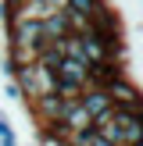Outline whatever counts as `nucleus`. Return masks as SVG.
Segmentation results:
<instances>
[{
  "instance_id": "obj_10",
  "label": "nucleus",
  "mask_w": 143,
  "mask_h": 146,
  "mask_svg": "<svg viewBox=\"0 0 143 146\" xmlns=\"http://www.w3.org/2000/svg\"><path fill=\"white\" fill-rule=\"evenodd\" d=\"M61 61H64V54H61V46H57V43H47V46L36 54V64H39V68H47V71H54V75H57V64H61Z\"/></svg>"
},
{
  "instance_id": "obj_8",
  "label": "nucleus",
  "mask_w": 143,
  "mask_h": 146,
  "mask_svg": "<svg viewBox=\"0 0 143 146\" xmlns=\"http://www.w3.org/2000/svg\"><path fill=\"white\" fill-rule=\"evenodd\" d=\"M86 75H90V64L68 61V57L57 64V78H61V82H68V86H79V89H86Z\"/></svg>"
},
{
  "instance_id": "obj_13",
  "label": "nucleus",
  "mask_w": 143,
  "mask_h": 146,
  "mask_svg": "<svg viewBox=\"0 0 143 146\" xmlns=\"http://www.w3.org/2000/svg\"><path fill=\"white\" fill-rule=\"evenodd\" d=\"M64 7H68L72 14H82V18H93V14L100 11V7H107L104 0H64Z\"/></svg>"
},
{
  "instance_id": "obj_12",
  "label": "nucleus",
  "mask_w": 143,
  "mask_h": 146,
  "mask_svg": "<svg viewBox=\"0 0 143 146\" xmlns=\"http://www.w3.org/2000/svg\"><path fill=\"white\" fill-rule=\"evenodd\" d=\"M57 11H61V7H57ZM47 14H54V7H50L47 0H29V4L18 11V18H32V21H43Z\"/></svg>"
},
{
  "instance_id": "obj_3",
  "label": "nucleus",
  "mask_w": 143,
  "mask_h": 146,
  "mask_svg": "<svg viewBox=\"0 0 143 146\" xmlns=\"http://www.w3.org/2000/svg\"><path fill=\"white\" fill-rule=\"evenodd\" d=\"M79 107H82V111L90 114L93 121L107 118V114L114 111V104H111V96H107V89H97V86H86V89H82V96H79Z\"/></svg>"
},
{
  "instance_id": "obj_21",
  "label": "nucleus",
  "mask_w": 143,
  "mask_h": 146,
  "mask_svg": "<svg viewBox=\"0 0 143 146\" xmlns=\"http://www.w3.org/2000/svg\"><path fill=\"white\" fill-rule=\"evenodd\" d=\"M140 143H143V125H140Z\"/></svg>"
},
{
  "instance_id": "obj_22",
  "label": "nucleus",
  "mask_w": 143,
  "mask_h": 146,
  "mask_svg": "<svg viewBox=\"0 0 143 146\" xmlns=\"http://www.w3.org/2000/svg\"><path fill=\"white\" fill-rule=\"evenodd\" d=\"M64 146H75V143H64Z\"/></svg>"
},
{
  "instance_id": "obj_2",
  "label": "nucleus",
  "mask_w": 143,
  "mask_h": 146,
  "mask_svg": "<svg viewBox=\"0 0 143 146\" xmlns=\"http://www.w3.org/2000/svg\"><path fill=\"white\" fill-rule=\"evenodd\" d=\"M107 96H111L114 107H122V111H132L136 118H143V93L136 89L132 82H129V75L114 78L111 86H107Z\"/></svg>"
},
{
  "instance_id": "obj_15",
  "label": "nucleus",
  "mask_w": 143,
  "mask_h": 146,
  "mask_svg": "<svg viewBox=\"0 0 143 146\" xmlns=\"http://www.w3.org/2000/svg\"><path fill=\"white\" fill-rule=\"evenodd\" d=\"M14 71H18V64H14L11 57L4 54V57H0V75H7V78H14Z\"/></svg>"
},
{
  "instance_id": "obj_17",
  "label": "nucleus",
  "mask_w": 143,
  "mask_h": 146,
  "mask_svg": "<svg viewBox=\"0 0 143 146\" xmlns=\"http://www.w3.org/2000/svg\"><path fill=\"white\" fill-rule=\"evenodd\" d=\"M11 135H14L11 121H7V114H0V139H11Z\"/></svg>"
},
{
  "instance_id": "obj_7",
  "label": "nucleus",
  "mask_w": 143,
  "mask_h": 146,
  "mask_svg": "<svg viewBox=\"0 0 143 146\" xmlns=\"http://www.w3.org/2000/svg\"><path fill=\"white\" fill-rule=\"evenodd\" d=\"M61 125L68 128L72 135H75V132H90V128H93V118H90V114H86V111H82L79 104H64V114H61Z\"/></svg>"
},
{
  "instance_id": "obj_1",
  "label": "nucleus",
  "mask_w": 143,
  "mask_h": 146,
  "mask_svg": "<svg viewBox=\"0 0 143 146\" xmlns=\"http://www.w3.org/2000/svg\"><path fill=\"white\" fill-rule=\"evenodd\" d=\"M4 29H7V46H18V50H25V54H32V61H36V54L47 46L43 25L32 21V18H14L11 25H4Z\"/></svg>"
},
{
  "instance_id": "obj_23",
  "label": "nucleus",
  "mask_w": 143,
  "mask_h": 146,
  "mask_svg": "<svg viewBox=\"0 0 143 146\" xmlns=\"http://www.w3.org/2000/svg\"><path fill=\"white\" fill-rule=\"evenodd\" d=\"M136 146H143V143H136Z\"/></svg>"
},
{
  "instance_id": "obj_4",
  "label": "nucleus",
  "mask_w": 143,
  "mask_h": 146,
  "mask_svg": "<svg viewBox=\"0 0 143 146\" xmlns=\"http://www.w3.org/2000/svg\"><path fill=\"white\" fill-rule=\"evenodd\" d=\"M32 114H36V121H39V125L61 121V114H64V100H61V96H54V93H47V96H36V100H32Z\"/></svg>"
},
{
  "instance_id": "obj_6",
  "label": "nucleus",
  "mask_w": 143,
  "mask_h": 146,
  "mask_svg": "<svg viewBox=\"0 0 143 146\" xmlns=\"http://www.w3.org/2000/svg\"><path fill=\"white\" fill-rule=\"evenodd\" d=\"M125 75V68L122 64H114V61H107V64H90V75H86V86H97V89H107V86L114 82V78H122Z\"/></svg>"
},
{
  "instance_id": "obj_24",
  "label": "nucleus",
  "mask_w": 143,
  "mask_h": 146,
  "mask_svg": "<svg viewBox=\"0 0 143 146\" xmlns=\"http://www.w3.org/2000/svg\"><path fill=\"white\" fill-rule=\"evenodd\" d=\"M25 4H29V0H25Z\"/></svg>"
},
{
  "instance_id": "obj_9",
  "label": "nucleus",
  "mask_w": 143,
  "mask_h": 146,
  "mask_svg": "<svg viewBox=\"0 0 143 146\" xmlns=\"http://www.w3.org/2000/svg\"><path fill=\"white\" fill-rule=\"evenodd\" d=\"M14 82H18L21 96H29V100L39 96V86H36V64H21V68L14 71Z\"/></svg>"
},
{
  "instance_id": "obj_14",
  "label": "nucleus",
  "mask_w": 143,
  "mask_h": 146,
  "mask_svg": "<svg viewBox=\"0 0 143 146\" xmlns=\"http://www.w3.org/2000/svg\"><path fill=\"white\" fill-rule=\"evenodd\" d=\"M4 96H7V100H25V96H21V89H18V82H14V78H7V82H4Z\"/></svg>"
},
{
  "instance_id": "obj_20",
  "label": "nucleus",
  "mask_w": 143,
  "mask_h": 146,
  "mask_svg": "<svg viewBox=\"0 0 143 146\" xmlns=\"http://www.w3.org/2000/svg\"><path fill=\"white\" fill-rule=\"evenodd\" d=\"M0 146H18V135H11V139H0Z\"/></svg>"
},
{
  "instance_id": "obj_5",
  "label": "nucleus",
  "mask_w": 143,
  "mask_h": 146,
  "mask_svg": "<svg viewBox=\"0 0 143 146\" xmlns=\"http://www.w3.org/2000/svg\"><path fill=\"white\" fill-rule=\"evenodd\" d=\"M43 25V39L47 43H61V39H68L72 36V25H68V11H54V14H47V18L39 21Z\"/></svg>"
},
{
  "instance_id": "obj_19",
  "label": "nucleus",
  "mask_w": 143,
  "mask_h": 146,
  "mask_svg": "<svg viewBox=\"0 0 143 146\" xmlns=\"http://www.w3.org/2000/svg\"><path fill=\"white\" fill-rule=\"evenodd\" d=\"M90 146H114V143H104V139H100L97 132H93V143H90Z\"/></svg>"
},
{
  "instance_id": "obj_11",
  "label": "nucleus",
  "mask_w": 143,
  "mask_h": 146,
  "mask_svg": "<svg viewBox=\"0 0 143 146\" xmlns=\"http://www.w3.org/2000/svg\"><path fill=\"white\" fill-rule=\"evenodd\" d=\"M93 132H97L104 143H114V146H122V132H118V125L111 121V114H107V118H100V121H93Z\"/></svg>"
},
{
  "instance_id": "obj_16",
  "label": "nucleus",
  "mask_w": 143,
  "mask_h": 146,
  "mask_svg": "<svg viewBox=\"0 0 143 146\" xmlns=\"http://www.w3.org/2000/svg\"><path fill=\"white\" fill-rule=\"evenodd\" d=\"M14 18H18V14H14V11H11V7H7V4H4V0H0V25H11V21H14Z\"/></svg>"
},
{
  "instance_id": "obj_18",
  "label": "nucleus",
  "mask_w": 143,
  "mask_h": 146,
  "mask_svg": "<svg viewBox=\"0 0 143 146\" xmlns=\"http://www.w3.org/2000/svg\"><path fill=\"white\" fill-rule=\"evenodd\" d=\"M4 4H7V7H11V11H14V14H18V11H21V7H25V0H4Z\"/></svg>"
}]
</instances>
